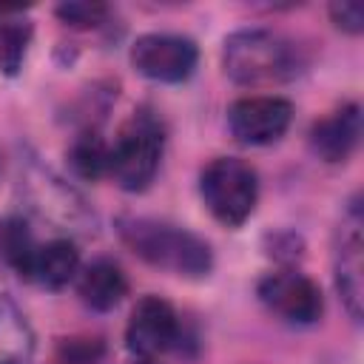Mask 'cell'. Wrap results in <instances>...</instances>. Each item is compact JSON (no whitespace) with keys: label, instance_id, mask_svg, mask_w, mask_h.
Segmentation results:
<instances>
[{"label":"cell","instance_id":"10","mask_svg":"<svg viewBox=\"0 0 364 364\" xmlns=\"http://www.w3.org/2000/svg\"><path fill=\"white\" fill-rule=\"evenodd\" d=\"M361 139V108L347 102L310 128V148L324 162H344Z\"/></svg>","mask_w":364,"mask_h":364},{"label":"cell","instance_id":"13","mask_svg":"<svg viewBox=\"0 0 364 364\" xmlns=\"http://www.w3.org/2000/svg\"><path fill=\"white\" fill-rule=\"evenodd\" d=\"M37 242L28 230V225L17 216H9L0 222V256L9 267H14L23 279H31L34 256H37Z\"/></svg>","mask_w":364,"mask_h":364},{"label":"cell","instance_id":"7","mask_svg":"<svg viewBox=\"0 0 364 364\" xmlns=\"http://www.w3.org/2000/svg\"><path fill=\"white\" fill-rule=\"evenodd\" d=\"M293 105L284 97H242L228 111L230 134L245 145H270L284 136Z\"/></svg>","mask_w":364,"mask_h":364},{"label":"cell","instance_id":"14","mask_svg":"<svg viewBox=\"0 0 364 364\" xmlns=\"http://www.w3.org/2000/svg\"><path fill=\"white\" fill-rule=\"evenodd\" d=\"M34 338L26 318L6 301H0V364H20L31 355Z\"/></svg>","mask_w":364,"mask_h":364},{"label":"cell","instance_id":"3","mask_svg":"<svg viewBox=\"0 0 364 364\" xmlns=\"http://www.w3.org/2000/svg\"><path fill=\"white\" fill-rule=\"evenodd\" d=\"M199 193L208 210L228 228H239L250 219L259 202L256 171L236 156H219L205 165L199 176Z\"/></svg>","mask_w":364,"mask_h":364},{"label":"cell","instance_id":"15","mask_svg":"<svg viewBox=\"0 0 364 364\" xmlns=\"http://www.w3.org/2000/svg\"><path fill=\"white\" fill-rule=\"evenodd\" d=\"M108 159H111V145L94 131L80 134L71 145V165L80 176L97 179V176L108 173Z\"/></svg>","mask_w":364,"mask_h":364},{"label":"cell","instance_id":"20","mask_svg":"<svg viewBox=\"0 0 364 364\" xmlns=\"http://www.w3.org/2000/svg\"><path fill=\"white\" fill-rule=\"evenodd\" d=\"M134 364H156V361H151V358H139V361H134Z\"/></svg>","mask_w":364,"mask_h":364},{"label":"cell","instance_id":"18","mask_svg":"<svg viewBox=\"0 0 364 364\" xmlns=\"http://www.w3.org/2000/svg\"><path fill=\"white\" fill-rule=\"evenodd\" d=\"M100 355H102L100 338H63L60 344V358L65 364H94Z\"/></svg>","mask_w":364,"mask_h":364},{"label":"cell","instance_id":"12","mask_svg":"<svg viewBox=\"0 0 364 364\" xmlns=\"http://www.w3.org/2000/svg\"><path fill=\"white\" fill-rule=\"evenodd\" d=\"M77 270H80V250L74 247V242H68V239H54V242L37 247L34 267H31V279L40 282L43 287L57 290V287L68 284Z\"/></svg>","mask_w":364,"mask_h":364},{"label":"cell","instance_id":"1","mask_svg":"<svg viewBox=\"0 0 364 364\" xmlns=\"http://www.w3.org/2000/svg\"><path fill=\"white\" fill-rule=\"evenodd\" d=\"M122 242L148 264L179 273V276H208L213 267V253L205 239L196 233L156 222V219H122Z\"/></svg>","mask_w":364,"mask_h":364},{"label":"cell","instance_id":"4","mask_svg":"<svg viewBox=\"0 0 364 364\" xmlns=\"http://www.w3.org/2000/svg\"><path fill=\"white\" fill-rule=\"evenodd\" d=\"M162 159V128L151 114H136L114 139L108 173L125 191H145Z\"/></svg>","mask_w":364,"mask_h":364},{"label":"cell","instance_id":"6","mask_svg":"<svg viewBox=\"0 0 364 364\" xmlns=\"http://www.w3.org/2000/svg\"><path fill=\"white\" fill-rule=\"evenodd\" d=\"M259 299L270 313L293 324H313L324 310L318 284L296 270H279L264 276L259 282Z\"/></svg>","mask_w":364,"mask_h":364},{"label":"cell","instance_id":"2","mask_svg":"<svg viewBox=\"0 0 364 364\" xmlns=\"http://www.w3.org/2000/svg\"><path fill=\"white\" fill-rule=\"evenodd\" d=\"M225 74L239 85H273L296 77L293 46L264 28H242L225 40Z\"/></svg>","mask_w":364,"mask_h":364},{"label":"cell","instance_id":"19","mask_svg":"<svg viewBox=\"0 0 364 364\" xmlns=\"http://www.w3.org/2000/svg\"><path fill=\"white\" fill-rule=\"evenodd\" d=\"M330 17L347 34H361V28H364V6L361 3H333Z\"/></svg>","mask_w":364,"mask_h":364},{"label":"cell","instance_id":"5","mask_svg":"<svg viewBox=\"0 0 364 364\" xmlns=\"http://www.w3.org/2000/svg\"><path fill=\"white\" fill-rule=\"evenodd\" d=\"M199 60L196 43L179 34H142L131 46L134 68L156 82H182L193 74Z\"/></svg>","mask_w":364,"mask_h":364},{"label":"cell","instance_id":"11","mask_svg":"<svg viewBox=\"0 0 364 364\" xmlns=\"http://www.w3.org/2000/svg\"><path fill=\"white\" fill-rule=\"evenodd\" d=\"M77 290H80V299L91 310L105 313V310H114L122 301V296L128 293V279H125V273L117 262L97 259L80 273Z\"/></svg>","mask_w":364,"mask_h":364},{"label":"cell","instance_id":"16","mask_svg":"<svg viewBox=\"0 0 364 364\" xmlns=\"http://www.w3.org/2000/svg\"><path fill=\"white\" fill-rule=\"evenodd\" d=\"M31 40V26L23 20H6L0 14V71L17 74Z\"/></svg>","mask_w":364,"mask_h":364},{"label":"cell","instance_id":"8","mask_svg":"<svg viewBox=\"0 0 364 364\" xmlns=\"http://www.w3.org/2000/svg\"><path fill=\"white\" fill-rule=\"evenodd\" d=\"M361 205L350 202L344 216H341V228H338V239H336V287L350 310V316L358 321L361 318V304H364V239H361Z\"/></svg>","mask_w":364,"mask_h":364},{"label":"cell","instance_id":"17","mask_svg":"<svg viewBox=\"0 0 364 364\" xmlns=\"http://www.w3.org/2000/svg\"><path fill=\"white\" fill-rule=\"evenodd\" d=\"M105 6L102 3H88V0H74V3H63L57 6V17L74 28H91L105 17Z\"/></svg>","mask_w":364,"mask_h":364},{"label":"cell","instance_id":"9","mask_svg":"<svg viewBox=\"0 0 364 364\" xmlns=\"http://www.w3.org/2000/svg\"><path fill=\"white\" fill-rule=\"evenodd\" d=\"M179 338V318L173 307L159 296H145L131 310L125 327V344L139 358H154L173 347Z\"/></svg>","mask_w":364,"mask_h":364}]
</instances>
